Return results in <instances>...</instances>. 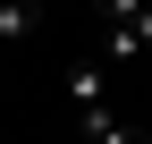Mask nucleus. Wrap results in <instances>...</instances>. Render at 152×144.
I'll list each match as a JSON object with an SVG mask.
<instances>
[{"mask_svg": "<svg viewBox=\"0 0 152 144\" xmlns=\"http://www.w3.org/2000/svg\"><path fill=\"white\" fill-rule=\"evenodd\" d=\"M68 110H76V119H93V110H110V68H102V60H85V68H68Z\"/></svg>", "mask_w": 152, "mask_h": 144, "instance_id": "f03ea898", "label": "nucleus"}, {"mask_svg": "<svg viewBox=\"0 0 152 144\" xmlns=\"http://www.w3.org/2000/svg\"><path fill=\"white\" fill-rule=\"evenodd\" d=\"M152 9V0H102V17H110V26H127V17H144Z\"/></svg>", "mask_w": 152, "mask_h": 144, "instance_id": "39448f33", "label": "nucleus"}, {"mask_svg": "<svg viewBox=\"0 0 152 144\" xmlns=\"http://www.w3.org/2000/svg\"><path fill=\"white\" fill-rule=\"evenodd\" d=\"M42 34V0H0V43H34Z\"/></svg>", "mask_w": 152, "mask_h": 144, "instance_id": "7ed1b4c3", "label": "nucleus"}, {"mask_svg": "<svg viewBox=\"0 0 152 144\" xmlns=\"http://www.w3.org/2000/svg\"><path fill=\"white\" fill-rule=\"evenodd\" d=\"M135 60H152V9L102 34V68H135Z\"/></svg>", "mask_w": 152, "mask_h": 144, "instance_id": "f257e3e1", "label": "nucleus"}, {"mask_svg": "<svg viewBox=\"0 0 152 144\" xmlns=\"http://www.w3.org/2000/svg\"><path fill=\"white\" fill-rule=\"evenodd\" d=\"M76 136H85V144H144V136L127 127L118 110H93V119H76Z\"/></svg>", "mask_w": 152, "mask_h": 144, "instance_id": "20e7f679", "label": "nucleus"}]
</instances>
